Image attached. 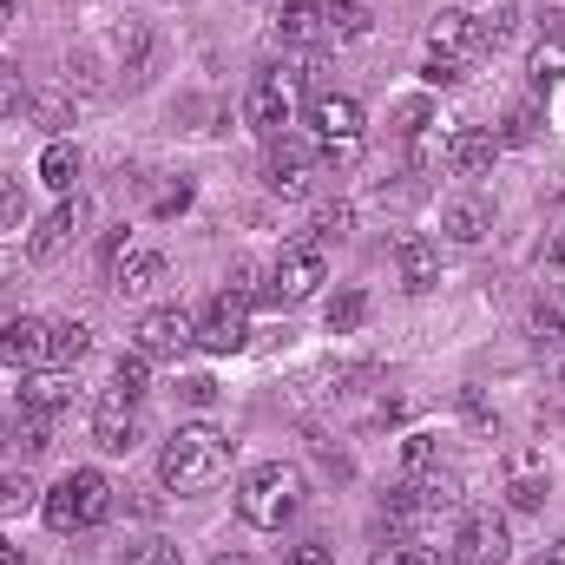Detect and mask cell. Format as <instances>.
Wrapping results in <instances>:
<instances>
[{
  "label": "cell",
  "mask_w": 565,
  "mask_h": 565,
  "mask_svg": "<svg viewBox=\"0 0 565 565\" xmlns=\"http://www.w3.org/2000/svg\"><path fill=\"white\" fill-rule=\"evenodd\" d=\"M224 473H231V440L204 422L178 427V434L164 440V454H158V480H164L171 493H204V487H217Z\"/></svg>",
  "instance_id": "cell-1"
},
{
  "label": "cell",
  "mask_w": 565,
  "mask_h": 565,
  "mask_svg": "<svg viewBox=\"0 0 565 565\" xmlns=\"http://www.w3.org/2000/svg\"><path fill=\"white\" fill-rule=\"evenodd\" d=\"M296 507H302V473H296L289 460L250 467L244 487H237V513H244V526H257V533H282V526L296 520Z\"/></svg>",
  "instance_id": "cell-2"
},
{
  "label": "cell",
  "mask_w": 565,
  "mask_h": 565,
  "mask_svg": "<svg viewBox=\"0 0 565 565\" xmlns=\"http://www.w3.org/2000/svg\"><path fill=\"white\" fill-rule=\"evenodd\" d=\"M40 507H46V526L53 533H93V526L113 520V480L99 467H73Z\"/></svg>",
  "instance_id": "cell-3"
},
{
  "label": "cell",
  "mask_w": 565,
  "mask_h": 565,
  "mask_svg": "<svg viewBox=\"0 0 565 565\" xmlns=\"http://www.w3.org/2000/svg\"><path fill=\"white\" fill-rule=\"evenodd\" d=\"M322 282H329V250H322L316 237L289 244L277 264H270V296H277V302H309Z\"/></svg>",
  "instance_id": "cell-4"
},
{
  "label": "cell",
  "mask_w": 565,
  "mask_h": 565,
  "mask_svg": "<svg viewBox=\"0 0 565 565\" xmlns=\"http://www.w3.org/2000/svg\"><path fill=\"white\" fill-rule=\"evenodd\" d=\"M316 145H302L296 132H277L270 151H264V178H270V191L277 198H309V184H316Z\"/></svg>",
  "instance_id": "cell-5"
},
{
  "label": "cell",
  "mask_w": 565,
  "mask_h": 565,
  "mask_svg": "<svg viewBox=\"0 0 565 565\" xmlns=\"http://www.w3.org/2000/svg\"><path fill=\"white\" fill-rule=\"evenodd\" d=\"M296 93H302V79L289 73V66H277V73H264L257 86H250V99H244V119L264 132V139H277L282 126L296 119Z\"/></svg>",
  "instance_id": "cell-6"
},
{
  "label": "cell",
  "mask_w": 565,
  "mask_h": 565,
  "mask_svg": "<svg viewBox=\"0 0 565 565\" xmlns=\"http://www.w3.org/2000/svg\"><path fill=\"white\" fill-rule=\"evenodd\" d=\"M500 473H507V500L520 507V513H533V507H546V493H553V460H546V447H507V460H500Z\"/></svg>",
  "instance_id": "cell-7"
},
{
  "label": "cell",
  "mask_w": 565,
  "mask_h": 565,
  "mask_svg": "<svg viewBox=\"0 0 565 565\" xmlns=\"http://www.w3.org/2000/svg\"><path fill=\"white\" fill-rule=\"evenodd\" d=\"M0 369H53V322L40 316H13L0 322Z\"/></svg>",
  "instance_id": "cell-8"
},
{
  "label": "cell",
  "mask_w": 565,
  "mask_h": 565,
  "mask_svg": "<svg viewBox=\"0 0 565 565\" xmlns=\"http://www.w3.org/2000/svg\"><path fill=\"white\" fill-rule=\"evenodd\" d=\"M86 224H93V204H86V198H60V204L40 217V231L26 237V257H33V264H53V257H60Z\"/></svg>",
  "instance_id": "cell-9"
},
{
  "label": "cell",
  "mask_w": 565,
  "mask_h": 565,
  "mask_svg": "<svg viewBox=\"0 0 565 565\" xmlns=\"http://www.w3.org/2000/svg\"><path fill=\"white\" fill-rule=\"evenodd\" d=\"M250 342V302H237L231 289L198 316V349H211V355H237Z\"/></svg>",
  "instance_id": "cell-10"
},
{
  "label": "cell",
  "mask_w": 565,
  "mask_h": 565,
  "mask_svg": "<svg viewBox=\"0 0 565 565\" xmlns=\"http://www.w3.org/2000/svg\"><path fill=\"white\" fill-rule=\"evenodd\" d=\"M184 349H198V322H191L184 309H145L139 316V355L178 362Z\"/></svg>",
  "instance_id": "cell-11"
},
{
  "label": "cell",
  "mask_w": 565,
  "mask_h": 565,
  "mask_svg": "<svg viewBox=\"0 0 565 565\" xmlns=\"http://www.w3.org/2000/svg\"><path fill=\"white\" fill-rule=\"evenodd\" d=\"M507 553H513L507 520H493V513H467V520H460V533H454V565H500Z\"/></svg>",
  "instance_id": "cell-12"
},
{
  "label": "cell",
  "mask_w": 565,
  "mask_h": 565,
  "mask_svg": "<svg viewBox=\"0 0 565 565\" xmlns=\"http://www.w3.org/2000/svg\"><path fill=\"white\" fill-rule=\"evenodd\" d=\"M427 53H434V60H460V66H467V60L480 53V20H473L467 7H440V13L427 20Z\"/></svg>",
  "instance_id": "cell-13"
},
{
  "label": "cell",
  "mask_w": 565,
  "mask_h": 565,
  "mask_svg": "<svg viewBox=\"0 0 565 565\" xmlns=\"http://www.w3.org/2000/svg\"><path fill=\"white\" fill-rule=\"evenodd\" d=\"M422 520H434V513H447V507H460V480L434 460V467H415V473H402V487H395Z\"/></svg>",
  "instance_id": "cell-14"
},
{
  "label": "cell",
  "mask_w": 565,
  "mask_h": 565,
  "mask_svg": "<svg viewBox=\"0 0 565 565\" xmlns=\"http://www.w3.org/2000/svg\"><path fill=\"white\" fill-rule=\"evenodd\" d=\"M493 151H500V139H493L487 126H454V132L440 139V164H447L454 178H480V171L493 164Z\"/></svg>",
  "instance_id": "cell-15"
},
{
  "label": "cell",
  "mask_w": 565,
  "mask_h": 565,
  "mask_svg": "<svg viewBox=\"0 0 565 565\" xmlns=\"http://www.w3.org/2000/svg\"><path fill=\"white\" fill-rule=\"evenodd\" d=\"M93 447H99V454H132V447H139V415H132V402L106 395V402L93 408Z\"/></svg>",
  "instance_id": "cell-16"
},
{
  "label": "cell",
  "mask_w": 565,
  "mask_h": 565,
  "mask_svg": "<svg viewBox=\"0 0 565 565\" xmlns=\"http://www.w3.org/2000/svg\"><path fill=\"white\" fill-rule=\"evenodd\" d=\"M309 126L322 132V145L329 139H362V106H355L349 93H316V99H309Z\"/></svg>",
  "instance_id": "cell-17"
},
{
  "label": "cell",
  "mask_w": 565,
  "mask_h": 565,
  "mask_svg": "<svg viewBox=\"0 0 565 565\" xmlns=\"http://www.w3.org/2000/svg\"><path fill=\"white\" fill-rule=\"evenodd\" d=\"M73 402V375L66 369H26V382H20V408L26 415H60Z\"/></svg>",
  "instance_id": "cell-18"
},
{
  "label": "cell",
  "mask_w": 565,
  "mask_h": 565,
  "mask_svg": "<svg viewBox=\"0 0 565 565\" xmlns=\"http://www.w3.org/2000/svg\"><path fill=\"white\" fill-rule=\"evenodd\" d=\"M395 270H402L408 289H434V282H440V250L408 231V237H395Z\"/></svg>",
  "instance_id": "cell-19"
},
{
  "label": "cell",
  "mask_w": 565,
  "mask_h": 565,
  "mask_svg": "<svg viewBox=\"0 0 565 565\" xmlns=\"http://www.w3.org/2000/svg\"><path fill=\"white\" fill-rule=\"evenodd\" d=\"M440 231H447L454 244H480V237L493 231V204H487V198H454V204L440 211Z\"/></svg>",
  "instance_id": "cell-20"
},
{
  "label": "cell",
  "mask_w": 565,
  "mask_h": 565,
  "mask_svg": "<svg viewBox=\"0 0 565 565\" xmlns=\"http://www.w3.org/2000/svg\"><path fill=\"white\" fill-rule=\"evenodd\" d=\"M145 53H151V33H145L139 20H126V26H113V33H106V60H113V73H119V79H139Z\"/></svg>",
  "instance_id": "cell-21"
},
{
  "label": "cell",
  "mask_w": 565,
  "mask_h": 565,
  "mask_svg": "<svg viewBox=\"0 0 565 565\" xmlns=\"http://www.w3.org/2000/svg\"><path fill=\"white\" fill-rule=\"evenodd\" d=\"M277 40L282 46H316V40H322V0H282L277 7Z\"/></svg>",
  "instance_id": "cell-22"
},
{
  "label": "cell",
  "mask_w": 565,
  "mask_h": 565,
  "mask_svg": "<svg viewBox=\"0 0 565 565\" xmlns=\"http://www.w3.org/2000/svg\"><path fill=\"white\" fill-rule=\"evenodd\" d=\"M106 282H113L119 296H151V289L164 282V257H158V250H132V257H126Z\"/></svg>",
  "instance_id": "cell-23"
},
{
  "label": "cell",
  "mask_w": 565,
  "mask_h": 565,
  "mask_svg": "<svg viewBox=\"0 0 565 565\" xmlns=\"http://www.w3.org/2000/svg\"><path fill=\"white\" fill-rule=\"evenodd\" d=\"M322 33H329V40H369L375 20H369L362 0H322Z\"/></svg>",
  "instance_id": "cell-24"
},
{
  "label": "cell",
  "mask_w": 565,
  "mask_h": 565,
  "mask_svg": "<svg viewBox=\"0 0 565 565\" xmlns=\"http://www.w3.org/2000/svg\"><path fill=\"white\" fill-rule=\"evenodd\" d=\"M40 178L53 184V191H73V178H79V145L73 139H53L40 151Z\"/></svg>",
  "instance_id": "cell-25"
},
{
  "label": "cell",
  "mask_w": 565,
  "mask_h": 565,
  "mask_svg": "<svg viewBox=\"0 0 565 565\" xmlns=\"http://www.w3.org/2000/svg\"><path fill=\"white\" fill-rule=\"evenodd\" d=\"M99 73H106V66L93 60V46H73V53L60 60V79H66V93H99V86H106Z\"/></svg>",
  "instance_id": "cell-26"
},
{
  "label": "cell",
  "mask_w": 565,
  "mask_h": 565,
  "mask_svg": "<svg viewBox=\"0 0 565 565\" xmlns=\"http://www.w3.org/2000/svg\"><path fill=\"white\" fill-rule=\"evenodd\" d=\"M145 388H151V355H139V349L119 355V369H113V395H119V402H139Z\"/></svg>",
  "instance_id": "cell-27"
},
{
  "label": "cell",
  "mask_w": 565,
  "mask_h": 565,
  "mask_svg": "<svg viewBox=\"0 0 565 565\" xmlns=\"http://www.w3.org/2000/svg\"><path fill=\"white\" fill-rule=\"evenodd\" d=\"M369 322V296L362 289H342L335 302H329V335H355Z\"/></svg>",
  "instance_id": "cell-28"
},
{
  "label": "cell",
  "mask_w": 565,
  "mask_h": 565,
  "mask_svg": "<svg viewBox=\"0 0 565 565\" xmlns=\"http://www.w3.org/2000/svg\"><path fill=\"white\" fill-rule=\"evenodd\" d=\"M86 349H93V329H86V322H53V362H60V369L86 362Z\"/></svg>",
  "instance_id": "cell-29"
},
{
  "label": "cell",
  "mask_w": 565,
  "mask_h": 565,
  "mask_svg": "<svg viewBox=\"0 0 565 565\" xmlns=\"http://www.w3.org/2000/svg\"><path fill=\"white\" fill-rule=\"evenodd\" d=\"M526 329H533V342H565V296H540Z\"/></svg>",
  "instance_id": "cell-30"
},
{
  "label": "cell",
  "mask_w": 565,
  "mask_h": 565,
  "mask_svg": "<svg viewBox=\"0 0 565 565\" xmlns=\"http://www.w3.org/2000/svg\"><path fill=\"white\" fill-rule=\"evenodd\" d=\"M565 79V33H546L533 46V86H559Z\"/></svg>",
  "instance_id": "cell-31"
},
{
  "label": "cell",
  "mask_w": 565,
  "mask_h": 565,
  "mask_svg": "<svg viewBox=\"0 0 565 565\" xmlns=\"http://www.w3.org/2000/svg\"><path fill=\"white\" fill-rule=\"evenodd\" d=\"M349 231H355V211H349V204H322V211H316V224H309V237H316L322 250H329V244H342Z\"/></svg>",
  "instance_id": "cell-32"
},
{
  "label": "cell",
  "mask_w": 565,
  "mask_h": 565,
  "mask_svg": "<svg viewBox=\"0 0 565 565\" xmlns=\"http://www.w3.org/2000/svg\"><path fill=\"white\" fill-rule=\"evenodd\" d=\"M540 132H546V119H540V106H513V113H507V126H500L493 139H500V145H533Z\"/></svg>",
  "instance_id": "cell-33"
},
{
  "label": "cell",
  "mask_w": 565,
  "mask_h": 565,
  "mask_svg": "<svg viewBox=\"0 0 565 565\" xmlns=\"http://www.w3.org/2000/svg\"><path fill=\"white\" fill-rule=\"evenodd\" d=\"M270 270H264V264H257V257H237V264H231V296H237V302H257V296H270Z\"/></svg>",
  "instance_id": "cell-34"
},
{
  "label": "cell",
  "mask_w": 565,
  "mask_h": 565,
  "mask_svg": "<svg viewBox=\"0 0 565 565\" xmlns=\"http://www.w3.org/2000/svg\"><path fill=\"white\" fill-rule=\"evenodd\" d=\"M26 507H40V487H33L26 473H0V520H13V513H26Z\"/></svg>",
  "instance_id": "cell-35"
},
{
  "label": "cell",
  "mask_w": 565,
  "mask_h": 565,
  "mask_svg": "<svg viewBox=\"0 0 565 565\" xmlns=\"http://www.w3.org/2000/svg\"><path fill=\"white\" fill-rule=\"evenodd\" d=\"M26 106H33V93H26L20 66H7V60H0V119H20Z\"/></svg>",
  "instance_id": "cell-36"
},
{
  "label": "cell",
  "mask_w": 565,
  "mask_h": 565,
  "mask_svg": "<svg viewBox=\"0 0 565 565\" xmlns=\"http://www.w3.org/2000/svg\"><path fill=\"white\" fill-rule=\"evenodd\" d=\"M369 565H440V553H427V546H415V540H388Z\"/></svg>",
  "instance_id": "cell-37"
},
{
  "label": "cell",
  "mask_w": 565,
  "mask_h": 565,
  "mask_svg": "<svg viewBox=\"0 0 565 565\" xmlns=\"http://www.w3.org/2000/svg\"><path fill=\"white\" fill-rule=\"evenodd\" d=\"M434 460H440L434 434H408V440H402V473H415V467H434Z\"/></svg>",
  "instance_id": "cell-38"
},
{
  "label": "cell",
  "mask_w": 565,
  "mask_h": 565,
  "mask_svg": "<svg viewBox=\"0 0 565 565\" xmlns=\"http://www.w3.org/2000/svg\"><path fill=\"white\" fill-rule=\"evenodd\" d=\"M540 270H546V282H565V224L559 231H546V244H540Z\"/></svg>",
  "instance_id": "cell-39"
},
{
  "label": "cell",
  "mask_w": 565,
  "mask_h": 565,
  "mask_svg": "<svg viewBox=\"0 0 565 565\" xmlns=\"http://www.w3.org/2000/svg\"><path fill=\"white\" fill-rule=\"evenodd\" d=\"M126 257H132V237H126V224H119V231H106V237H99V270L113 277Z\"/></svg>",
  "instance_id": "cell-40"
},
{
  "label": "cell",
  "mask_w": 565,
  "mask_h": 565,
  "mask_svg": "<svg viewBox=\"0 0 565 565\" xmlns=\"http://www.w3.org/2000/svg\"><path fill=\"white\" fill-rule=\"evenodd\" d=\"M20 217H26V198H20V184H13V178H0V237H7V231H20Z\"/></svg>",
  "instance_id": "cell-41"
},
{
  "label": "cell",
  "mask_w": 565,
  "mask_h": 565,
  "mask_svg": "<svg viewBox=\"0 0 565 565\" xmlns=\"http://www.w3.org/2000/svg\"><path fill=\"white\" fill-rule=\"evenodd\" d=\"M422 79H427V86H460V79H467V66H460V60H434V53H427Z\"/></svg>",
  "instance_id": "cell-42"
},
{
  "label": "cell",
  "mask_w": 565,
  "mask_h": 565,
  "mask_svg": "<svg viewBox=\"0 0 565 565\" xmlns=\"http://www.w3.org/2000/svg\"><path fill=\"white\" fill-rule=\"evenodd\" d=\"M13 447H20V454H46V447H53L46 427H40V415H26V422L13 427Z\"/></svg>",
  "instance_id": "cell-43"
},
{
  "label": "cell",
  "mask_w": 565,
  "mask_h": 565,
  "mask_svg": "<svg viewBox=\"0 0 565 565\" xmlns=\"http://www.w3.org/2000/svg\"><path fill=\"white\" fill-rule=\"evenodd\" d=\"M151 211H158V217H178V211H191V184H164V191L151 198Z\"/></svg>",
  "instance_id": "cell-44"
},
{
  "label": "cell",
  "mask_w": 565,
  "mask_h": 565,
  "mask_svg": "<svg viewBox=\"0 0 565 565\" xmlns=\"http://www.w3.org/2000/svg\"><path fill=\"white\" fill-rule=\"evenodd\" d=\"M282 565H335V553H329L322 540H302V546H289V553H282Z\"/></svg>",
  "instance_id": "cell-45"
},
{
  "label": "cell",
  "mask_w": 565,
  "mask_h": 565,
  "mask_svg": "<svg viewBox=\"0 0 565 565\" xmlns=\"http://www.w3.org/2000/svg\"><path fill=\"white\" fill-rule=\"evenodd\" d=\"M126 565H184V559H178V546H158V540H151V546H132Z\"/></svg>",
  "instance_id": "cell-46"
},
{
  "label": "cell",
  "mask_w": 565,
  "mask_h": 565,
  "mask_svg": "<svg viewBox=\"0 0 565 565\" xmlns=\"http://www.w3.org/2000/svg\"><path fill=\"white\" fill-rule=\"evenodd\" d=\"M184 402H191V408H211V402H217V382H211V375H191V382H184Z\"/></svg>",
  "instance_id": "cell-47"
},
{
  "label": "cell",
  "mask_w": 565,
  "mask_h": 565,
  "mask_svg": "<svg viewBox=\"0 0 565 565\" xmlns=\"http://www.w3.org/2000/svg\"><path fill=\"white\" fill-rule=\"evenodd\" d=\"M33 113H40V126H53V132L66 126V99H33Z\"/></svg>",
  "instance_id": "cell-48"
},
{
  "label": "cell",
  "mask_w": 565,
  "mask_h": 565,
  "mask_svg": "<svg viewBox=\"0 0 565 565\" xmlns=\"http://www.w3.org/2000/svg\"><path fill=\"white\" fill-rule=\"evenodd\" d=\"M395 119H402V132H408V139H415V132H422V126H427V106H422V99H408V106H402V113H395Z\"/></svg>",
  "instance_id": "cell-49"
},
{
  "label": "cell",
  "mask_w": 565,
  "mask_h": 565,
  "mask_svg": "<svg viewBox=\"0 0 565 565\" xmlns=\"http://www.w3.org/2000/svg\"><path fill=\"white\" fill-rule=\"evenodd\" d=\"M526 565H565V540H559V546H546V553H533Z\"/></svg>",
  "instance_id": "cell-50"
},
{
  "label": "cell",
  "mask_w": 565,
  "mask_h": 565,
  "mask_svg": "<svg viewBox=\"0 0 565 565\" xmlns=\"http://www.w3.org/2000/svg\"><path fill=\"white\" fill-rule=\"evenodd\" d=\"M0 565H20V546H7V540H0Z\"/></svg>",
  "instance_id": "cell-51"
},
{
  "label": "cell",
  "mask_w": 565,
  "mask_h": 565,
  "mask_svg": "<svg viewBox=\"0 0 565 565\" xmlns=\"http://www.w3.org/2000/svg\"><path fill=\"white\" fill-rule=\"evenodd\" d=\"M7 26H13V0H0V33H7Z\"/></svg>",
  "instance_id": "cell-52"
},
{
  "label": "cell",
  "mask_w": 565,
  "mask_h": 565,
  "mask_svg": "<svg viewBox=\"0 0 565 565\" xmlns=\"http://www.w3.org/2000/svg\"><path fill=\"white\" fill-rule=\"evenodd\" d=\"M211 565H250V559H244V553H217Z\"/></svg>",
  "instance_id": "cell-53"
}]
</instances>
